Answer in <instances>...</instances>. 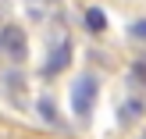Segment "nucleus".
I'll return each mask as SVG.
<instances>
[{"mask_svg": "<svg viewBox=\"0 0 146 139\" xmlns=\"http://www.w3.org/2000/svg\"><path fill=\"white\" fill-rule=\"evenodd\" d=\"M128 36H135V39H146V21H135V25L128 29Z\"/></svg>", "mask_w": 146, "mask_h": 139, "instance_id": "7", "label": "nucleus"}, {"mask_svg": "<svg viewBox=\"0 0 146 139\" xmlns=\"http://www.w3.org/2000/svg\"><path fill=\"white\" fill-rule=\"evenodd\" d=\"M93 104H96V75H78L71 82V111L75 118H89L93 114Z\"/></svg>", "mask_w": 146, "mask_h": 139, "instance_id": "1", "label": "nucleus"}, {"mask_svg": "<svg viewBox=\"0 0 146 139\" xmlns=\"http://www.w3.org/2000/svg\"><path fill=\"white\" fill-rule=\"evenodd\" d=\"M39 114L46 121H57V114H54V104H50V100H39Z\"/></svg>", "mask_w": 146, "mask_h": 139, "instance_id": "6", "label": "nucleus"}, {"mask_svg": "<svg viewBox=\"0 0 146 139\" xmlns=\"http://www.w3.org/2000/svg\"><path fill=\"white\" fill-rule=\"evenodd\" d=\"M86 25H89L93 32H104L107 29V14L100 11V7H89V11H86Z\"/></svg>", "mask_w": 146, "mask_h": 139, "instance_id": "4", "label": "nucleus"}, {"mask_svg": "<svg viewBox=\"0 0 146 139\" xmlns=\"http://www.w3.org/2000/svg\"><path fill=\"white\" fill-rule=\"evenodd\" d=\"M139 114H143V104H139V100H128V104L121 107V121H135Z\"/></svg>", "mask_w": 146, "mask_h": 139, "instance_id": "5", "label": "nucleus"}, {"mask_svg": "<svg viewBox=\"0 0 146 139\" xmlns=\"http://www.w3.org/2000/svg\"><path fill=\"white\" fill-rule=\"evenodd\" d=\"M0 50H4L7 57H14V61H25V54H29V47H25V29L4 25V32H0Z\"/></svg>", "mask_w": 146, "mask_h": 139, "instance_id": "2", "label": "nucleus"}, {"mask_svg": "<svg viewBox=\"0 0 146 139\" xmlns=\"http://www.w3.org/2000/svg\"><path fill=\"white\" fill-rule=\"evenodd\" d=\"M68 64H71V43H68V39H61V43L54 47V54L46 57V64H43V75L50 78V75H57V71H64Z\"/></svg>", "mask_w": 146, "mask_h": 139, "instance_id": "3", "label": "nucleus"}]
</instances>
